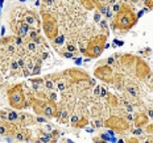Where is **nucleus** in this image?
<instances>
[{
    "instance_id": "nucleus-18",
    "label": "nucleus",
    "mask_w": 153,
    "mask_h": 143,
    "mask_svg": "<svg viewBox=\"0 0 153 143\" xmlns=\"http://www.w3.org/2000/svg\"><path fill=\"white\" fill-rule=\"evenodd\" d=\"M3 121H4V120H3V118H1V116H0V123H1Z\"/></svg>"
},
{
    "instance_id": "nucleus-10",
    "label": "nucleus",
    "mask_w": 153,
    "mask_h": 143,
    "mask_svg": "<svg viewBox=\"0 0 153 143\" xmlns=\"http://www.w3.org/2000/svg\"><path fill=\"white\" fill-rule=\"evenodd\" d=\"M13 139L17 142H28L32 139V133L29 129H19L13 134Z\"/></svg>"
},
{
    "instance_id": "nucleus-5",
    "label": "nucleus",
    "mask_w": 153,
    "mask_h": 143,
    "mask_svg": "<svg viewBox=\"0 0 153 143\" xmlns=\"http://www.w3.org/2000/svg\"><path fill=\"white\" fill-rule=\"evenodd\" d=\"M42 29L45 32V36L50 41H53L58 36V23L56 17L49 12H42Z\"/></svg>"
},
{
    "instance_id": "nucleus-15",
    "label": "nucleus",
    "mask_w": 153,
    "mask_h": 143,
    "mask_svg": "<svg viewBox=\"0 0 153 143\" xmlns=\"http://www.w3.org/2000/svg\"><path fill=\"white\" fill-rule=\"evenodd\" d=\"M99 93H100V87L98 85V87H95V89H94V95L95 96H99Z\"/></svg>"
},
{
    "instance_id": "nucleus-4",
    "label": "nucleus",
    "mask_w": 153,
    "mask_h": 143,
    "mask_svg": "<svg viewBox=\"0 0 153 143\" xmlns=\"http://www.w3.org/2000/svg\"><path fill=\"white\" fill-rule=\"evenodd\" d=\"M24 85L23 84H17L15 87H12L8 91V101L9 105L15 109H24L27 104V96L24 93Z\"/></svg>"
},
{
    "instance_id": "nucleus-12",
    "label": "nucleus",
    "mask_w": 153,
    "mask_h": 143,
    "mask_svg": "<svg viewBox=\"0 0 153 143\" xmlns=\"http://www.w3.org/2000/svg\"><path fill=\"white\" fill-rule=\"evenodd\" d=\"M7 120H8V122H17V120H19V114H17V113H15V112H9V113H8Z\"/></svg>"
},
{
    "instance_id": "nucleus-17",
    "label": "nucleus",
    "mask_w": 153,
    "mask_h": 143,
    "mask_svg": "<svg viewBox=\"0 0 153 143\" xmlns=\"http://www.w3.org/2000/svg\"><path fill=\"white\" fill-rule=\"evenodd\" d=\"M95 126H102V122L100 121H95Z\"/></svg>"
},
{
    "instance_id": "nucleus-13",
    "label": "nucleus",
    "mask_w": 153,
    "mask_h": 143,
    "mask_svg": "<svg viewBox=\"0 0 153 143\" xmlns=\"http://www.w3.org/2000/svg\"><path fill=\"white\" fill-rule=\"evenodd\" d=\"M144 131L146 133V134H153V122L149 125V123H146V125L144 126Z\"/></svg>"
},
{
    "instance_id": "nucleus-7",
    "label": "nucleus",
    "mask_w": 153,
    "mask_h": 143,
    "mask_svg": "<svg viewBox=\"0 0 153 143\" xmlns=\"http://www.w3.org/2000/svg\"><path fill=\"white\" fill-rule=\"evenodd\" d=\"M94 76H95V78H98L99 80L104 81V83L112 84L114 83V78H115V72H114V70L111 68L110 65H107V66H99V67L95 68Z\"/></svg>"
},
{
    "instance_id": "nucleus-2",
    "label": "nucleus",
    "mask_w": 153,
    "mask_h": 143,
    "mask_svg": "<svg viewBox=\"0 0 153 143\" xmlns=\"http://www.w3.org/2000/svg\"><path fill=\"white\" fill-rule=\"evenodd\" d=\"M32 108H33L34 113L38 114V116H44L48 117V118H52V117L57 116V108L56 103L50 98L48 100H40V98H33L32 101Z\"/></svg>"
},
{
    "instance_id": "nucleus-14",
    "label": "nucleus",
    "mask_w": 153,
    "mask_h": 143,
    "mask_svg": "<svg viewBox=\"0 0 153 143\" xmlns=\"http://www.w3.org/2000/svg\"><path fill=\"white\" fill-rule=\"evenodd\" d=\"M145 5L148 7L149 9L153 8V0H145Z\"/></svg>"
},
{
    "instance_id": "nucleus-16",
    "label": "nucleus",
    "mask_w": 153,
    "mask_h": 143,
    "mask_svg": "<svg viewBox=\"0 0 153 143\" xmlns=\"http://www.w3.org/2000/svg\"><path fill=\"white\" fill-rule=\"evenodd\" d=\"M146 114H148V117H151V118L153 120V108H152V109H148V113H146Z\"/></svg>"
},
{
    "instance_id": "nucleus-3",
    "label": "nucleus",
    "mask_w": 153,
    "mask_h": 143,
    "mask_svg": "<svg viewBox=\"0 0 153 143\" xmlns=\"http://www.w3.org/2000/svg\"><path fill=\"white\" fill-rule=\"evenodd\" d=\"M107 41V34H98V36L92 37L91 40H88L87 42V49L85 50V55H87L88 58H97L99 56L104 50Z\"/></svg>"
},
{
    "instance_id": "nucleus-8",
    "label": "nucleus",
    "mask_w": 153,
    "mask_h": 143,
    "mask_svg": "<svg viewBox=\"0 0 153 143\" xmlns=\"http://www.w3.org/2000/svg\"><path fill=\"white\" fill-rule=\"evenodd\" d=\"M135 74H136V76H137L140 80H145V79L148 78L152 72H151L149 66L146 65L144 60L137 58L136 59V63H135Z\"/></svg>"
},
{
    "instance_id": "nucleus-6",
    "label": "nucleus",
    "mask_w": 153,
    "mask_h": 143,
    "mask_svg": "<svg viewBox=\"0 0 153 143\" xmlns=\"http://www.w3.org/2000/svg\"><path fill=\"white\" fill-rule=\"evenodd\" d=\"M104 125H106L107 128L112 129L115 131H119V133L131 129L128 120L123 118V117H117V116H112V117H110V118H107L104 121Z\"/></svg>"
},
{
    "instance_id": "nucleus-11",
    "label": "nucleus",
    "mask_w": 153,
    "mask_h": 143,
    "mask_svg": "<svg viewBox=\"0 0 153 143\" xmlns=\"http://www.w3.org/2000/svg\"><path fill=\"white\" fill-rule=\"evenodd\" d=\"M148 122H149V117H148V114L146 113L140 112V113H137L135 117H133V123H135L136 128H144Z\"/></svg>"
},
{
    "instance_id": "nucleus-1",
    "label": "nucleus",
    "mask_w": 153,
    "mask_h": 143,
    "mask_svg": "<svg viewBox=\"0 0 153 143\" xmlns=\"http://www.w3.org/2000/svg\"><path fill=\"white\" fill-rule=\"evenodd\" d=\"M137 23V16L133 13L132 8L128 4H123L120 9L114 15L112 28L116 30L127 32Z\"/></svg>"
},
{
    "instance_id": "nucleus-9",
    "label": "nucleus",
    "mask_w": 153,
    "mask_h": 143,
    "mask_svg": "<svg viewBox=\"0 0 153 143\" xmlns=\"http://www.w3.org/2000/svg\"><path fill=\"white\" fill-rule=\"evenodd\" d=\"M23 20L30 26V29L40 30V18L34 11H24Z\"/></svg>"
}]
</instances>
